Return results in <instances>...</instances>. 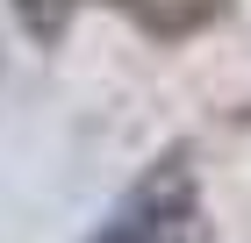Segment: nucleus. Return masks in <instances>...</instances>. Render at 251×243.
<instances>
[{"label": "nucleus", "instance_id": "obj_1", "mask_svg": "<svg viewBox=\"0 0 251 243\" xmlns=\"http://www.w3.org/2000/svg\"><path fill=\"white\" fill-rule=\"evenodd\" d=\"M187 236H194V172H187V150H165L122 193V207L100 222L94 243H187Z\"/></svg>", "mask_w": 251, "mask_h": 243}, {"label": "nucleus", "instance_id": "obj_2", "mask_svg": "<svg viewBox=\"0 0 251 243\" xmlns=\"http://www.w3.org/2000/svg\"><path fill=\"white\" fill-rule=\"evenodd\" d=\"M108 7L129 15L151 43H187V36H201L208 22H223L237 0H108Z\"/></svg>", "mask_w": 251, "mask_h": 243}, {"label": "nucleus", "instance_id": "obj_3", "mask_svg": "<svg viewBox=\"0 0 251 243\" xmlns=\"http://www.w3.org/2000/svg\"><path fill=\"white\" fill-rule=\"evenodd\" d=\"M15 22L29 29V36L50 50V43H65V22H72V0H15Z\"/></svg>", "mask_w": 251, "mask_h": 243}]
</instances>
